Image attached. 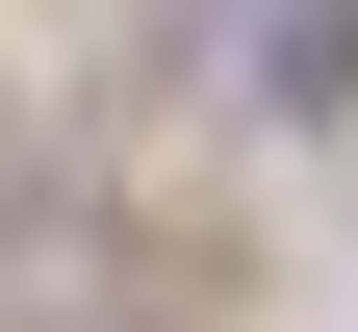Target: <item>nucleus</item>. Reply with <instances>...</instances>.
I'll return each instance as SVG.
<instances>
[]
</instances>
